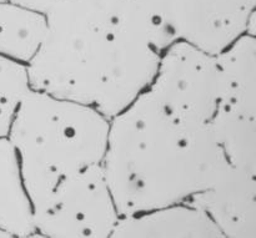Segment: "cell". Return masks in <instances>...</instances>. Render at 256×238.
<instances>
[{"label": "cell", "instance_id": "cell-1", "mask_svg": "<svg viewBox=\"0 0 256 238\" xmlns=\"http://www.w3.org/2000/svg\"><path fill=\"white\" fill-rule=\"evenodd\" d=\"M28 65L30 86L112 117L150 86L168 42L149 0H58Z\"/></svg>", "mask_w": 256, "mask_h": 238}, {"label": "cell", "instance_id": "cell-2", "mask_svg": "<svg viewBox=\"0 0 256 238\" xmlns=\"http://www.w3.org/2000/svg\"><path fill=\"white\" fill-rule=\"evenodd\" d=\"M102 167L122 217L189 201L230 164L209 124L178 119L145 90L110 117Z\"/></svg>", "mask_w": 256, "mask_h": 238}, {"label": "cell", "instance_id": "cell-3", "mask_svg": "<svg viewBox=\"0 0 256 238\" xmlns=\"http://www.w3.org/2000/svg\"><path fill=\"white\" fill-rule=\"evenodd\" d=\"M110 117L95 107L30 87L14 115L8 140L19 160L32 212L62 180L100 165Z\"/></svg>", "mask_w": 256, "mask_h": 238}, {"label": "cell", "instance_id": "cell-4", "mask_svg": "<svg viewBox=\"0 0 256 238\" xmlns=\"http://www.w3.org/2000/svg\"><path fill=\"white\" fill-rule=\"evenodd\" d=\"M120 217L100 164L62 180L32 224L35 237L112 238Z\"/></svg>", "mask_w": 256, "mask_h": 238}, {"label": "cell", "instance_id": "cell-5", "mask_svg": "<svg viewBox=\"0 0 256 238\" xmlns=\"http://www.w3.org/2000/svg\"><path fill=\"white\" fill-rule=\"evenodd\" d=\"M224 75L218 55L185 41L162 51L148 91L178 119L209 124L219 107Z\"/></svg>", "mask_w": 256, "mask_h": 238}, {"label": "cell", "instance_id": "cell-6", "mask_svg": "<svg viewBox=\"0 0 256 238\" xmlns=\"http://www.w3.org/2000/svg\"><path fill=\"white\" fill-rule=\"evenodd\" d=\"M168 45L185 41L219 55L256 35V0H150Z\"/></svg>", "mask_w": 256, "mask_h": 238}, {"label": "cell", "instance_id": "cell-7", "mask_svg": "<svg viewBox=\"0 0 256 238\" xmlns=\"http://www.w3.org/2000/svg\"><path fill=\"white\" fill-rule=\"evenodd\" d=\"M209 126L232 166L256 170V70L242 62L224 70V90Z\"/></svg>", "mask_w": 256, "mask_h": 238}, {"label": "cell", "instance_id": "cell-8", "mask_svg": "<svg viewBox=\"0 0 256 238\" xmlns=\"http://www.w3.org/2000/svg\"><path fill=\"white\" fill-rule=\"evenodd\" d=\"M189 201L212 217L224 238H256V170L230 165L220 181Z\"/></svg>", "mask_w": 256, "mask_h": 238}, {"label": "cell", "instance_id": "cell-9", "mask_svg": "<svg viewBox=\"0 0 256 238\" xmlns=\"http://www.w3.org/2000/svg\"><path fill=\"white\" fill-rule=\"evenodd\" d=\"M112 238H224L202 209L190 201L120 217Z\"/></svg>", "mask_w": 256, "mask_h": 238}, {"label": "cell", "instance_id": "cell-10", "mask_svg": "<svg viewBox=\"0 0 256 238\" xmlns=\"http://www.w3.org/2000/svg\"><path fill=\"white\" fill-rule=\"evenodd\" d=\"M0 230L10 238L35 237L32 207L8 137H0Z\"/></svg>", "mask_w": 256, "mask_h": 238}, {"label": "cell", "instance_id": "cell-11", "mask_svg": "<svg viewBox=\"0 0 256 238\" xmlns=\"http://www.w3.org/2000/svg\"><path fill=\"white\" fill-rule=\"evenodd\" d=\"M45 30V16L39 12L0 1V54L28 62Z\"/></svg>", "mask_w": 256, "mask_h": 238}, {"label": "cell", "instance_id": "cell-12", "mask_svg": "<svg viewBox=\"0 0 256 238\" xmlns=\"http://www.w3.org/2000/svg\"><path fill=\"white\" fill-rule=\"evenodd\" d=\"M26 62L0 54V137H6L14 115L30 89Z\"/></svg>", "mask_w": 256, "mask_h": 238}, {"label": "cell", "instance_id": "cell-13", "mask_svg": "<svg viewBox=\"0 0 256 238\" xmlns=\"http://www.w3.org/2000/svg\"><path fill=\"white\" fill-rule=\"evenodd\" d=\"M0 1L9 2V4L16 5V6L24 7V9L32 10L34 12L45 15L48 10L58 1V0H0Z\"/></svg>", "mask_w": 256, "mask_h": 238}, {"label": "cell", "instance_id": "cell-14", "mask_svg": "<svg viewBox=\"0 0 256 238\" xmlns=\"http://www.w3.org/2000/svg\"><path fill=\"white\" fill-rule=\"evenodd\" d=\"M85 1L94 2V4H102V5H116L122 4L125 0H85Z\"/></svg>", "mask_w": 256, "mask_h": 238}, {"label": "cell", "instance_id": "cell-15", "mask_svg": "<svg viewBox=\"0 0 256 238\" xmlns=\"http://www.w3.org/2000/svg\"><path fill=\"white\" fill-rule=\"evenodd\" d=\"M0 238H10V237L8 236L4 231H2V230H0Z\"/></svg>", "mask_w": 256, "mask_h": 238}]
</instances>
